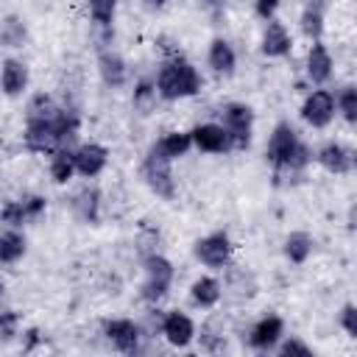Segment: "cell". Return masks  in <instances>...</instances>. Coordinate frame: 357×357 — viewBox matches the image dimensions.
Returning <instances> with one entry per match:
<instances>
[{
  "label": "cell",
  "mask_w": 357,
  "mask_h": 357,
  "mask_svg": "<svg viewBox=\"0 0 357 357\" xmlns=\"http://www.w3.org/2000/svg\"><path fill=\"white\" fill-rule=\"evenodd\" d=\"M173 284V265L162 254H148L145 257V282H142V298L156 304L159 298L167 296Z\"/></svg>",
  "instance_id": "3"
},
{
  "label": "cell",
  "mask_w": 357,
  "mask_h": 357,
  "mask_svg": "<svg viewBox=\"0 0 357 357\" xmlns=\"http://www.w3.org/2000/svg\"><path fill=\"white\" fill-rule=\"evenodd\" d=\"M0 296H3V284H0Z\"/></svg>",
  "instance_id": "41"
},
{
  "label": "cell",
  "mask_w": 357,
  "mask_h": 357,
  "mask_svg": "<svg viewBox=\"0 0 357 357\" xmlns=\"http://www.w3.org/2000/svg\"><path fill=\"white\" fill-rule=\"evenodd\" d=\"M310 254H312V237L307 231H290L284 240V257L293 265H301V262H307Z\"/></svg>",
  "instance_id": "22"
},
{
  "label": "cell",
  "mask_w": 357,
  "mask_h": 357,
  "mask_svg": "<svg viewBox=\"0 0 357 357\" xmlns=\"http://www.w3.org/2000/svg\"><path fill=\"white\" fill-rule=\"evenodd\" d=\"M142 178L145 184L165 201H173L176 195V181H173V173H170V159L153 145L145 159H142Z\"/></svg>",
  "instance_id": "2"
},
{
  "label": "cell",
  "mask_w": 357,
  "mask_h": 357,
  "mask_svg": "<svg viewBox=\"0 0 357 357\" xmlns=\"http://www.w3.org/2000/svg\"><path fill=\"white\" fill-rule=\"evenodd\" d=\"M195 257L209 268H223L231 259V240L226 231H212L195 243Z\"/></svg>",
  "instance_id": "6"
},
{
  "label": "cell",
  "mask_w": 357,
  "mask_h": 357,
  "mask_svg": "<svg viewBox=\"0 0 357 357\" xmlns=\"http://www.w3.org/2000/svg\"><path fill=\"white\" fill-rule=\"evenodd\" d=\"M162 335H165V340H167L170 346L184 349V346H190L192 337H195V324H192L184 312L173 310V312H167V315L162 318Z\"/></svg>",
  "instance_id": "12"
},
{
  "label": "cell",
  "mask_w": 357,
  "mask_h": 357,
  "mask_svg": "<svg viewBox=\"0 0 357 357\" xmlns=\"http://www.w3.org/2000/svg\"><path fill=\"white\" fill-rule=\"evenodd\" d=\"M251 126H254V112L245 103H229L223 109V128L231 139V148L243 151L251 142Z\"/></svg>",
  "instance_id": "4"
},
{
  "label": "cell",
  "mask_w": 357,
  "mask_h": 357,
  "mask_svg": "<svg viewBox=\"0 0 357 357\" xmlns=\"http://www.w3.org/2000/svg\"><path fill=\"white\" fill-rule=\"evenodd\" d=\"M318 162H321V167H326L329 173H349L351 170V165H354V156H351V151L349 148H343L340 142H326L321 151H318V156H315Z\"/></svg>",
  "instance_id": "16"
},
{
  "label": "cell",
  "mask_w": 357,
  "mask_h": 357,
  "mask_svg": "<svg viewBox=\"0 0 357 357\" xmlns=\"http://www.w3.org/2000/svg\"><path fill=\"white\" fill-rule=\"evenodd\" d=\"M36 340H39V332H36V329H28V343H25V349H33Z\"/></svg>",
  "instance_id": "38"
},
{
  "label": "cell",
  "mask_w": 357,
  "mask_h": 357,
  "mask_svg": "<svg viewBox=\"0 0 357 357\" xmlns=\"http://www.w3.org/2000/svg\"><path fill=\"white\" fill-rule=\"evenodd\" d=\"M153 106H156V84L139 81L137 89H134V109H137L139 114H148Z\"/></svg>",
  "instance_id": "29"
},
{
  "label": "cell",
  "mask_w": 357,
  "mask_h": 357,
  "mask_svg": "<svg viewBox=\"0 0 357 357\" xmlns=\"http://www.w3.org/2000/svg\"><path fill=\"white\" fill-rule=\"evenodd\" d=\"M17 326H20V315L14 310H3L0 312V340H11L17 335Z\"/></svg>",
  "instance_id": "33"
},
{
  "label": "cell",
  "mask_w": 357,
  "mask_h": 357,
  "mask_svg": "<svg viewBox=\"0 0 357 357\" xmlns=\"http://www.w3.org/2000/svg\"><path fill=\"white\" fill-rule=\"evenodd\" d=\"M301 31H304V36L307 39H312V42H318L321 39V33H324V14H321V6L315 3H310L304 11H301Z\"/></svg>",
  "instance_id": "28"
},
{
  "label": "cell",
  "mask_w": 357,
  "mask_h": 357,
  "mask_svg": "<svg viewBox=\"0 0 357 357\" xmlns=\"http://www.w3.org/2000/svg\"><path fill=\"white\" fill-rule=\"evenodd\" d=\"M98 209H100V192L98 187H84L73 198V212L81 223H98Z\"/></svg>",
  "instance_id": "19"
},
{
  "label": "cell",
  "mask_w": 357,
  "mask_h": 357,
  "mask_svg": "<svg viewBox=\"0 0 357 357\" xmlns=\"http://www.w3.org/2000/svg\"><path fill=\"white\" fill-rule=\"evenodd\" d=\"M25 254V237L17 229H6L0 231V262L11 265Z\"/></svg>",
  "instance_id": "24"
},
{
  "label": "cell",
  "mask_w": 357,
  "mask_h": 357,
  "mask_svg": "<svg viewBox=\"0 0 357 357\" xmlns=\"http://www.w3.org/2000/svg\"><path fill=\"white\" fill-rule=\"evenodd\" d=\"M298 137H296V128L290 126V123H279L276 128H273V134H271V139H268V148H265V156H268V162L273 165V167H282L290 156H293V151L298 148Z\"/></svg>",
  "instance_id": "8"
},
{
  "label": "cell",
  "mask_w": 357,
  "mask_h": 357,
  "mask_svg": "<svg viewBox=\"0 0 357 357\" xmlns=\"http://www.w3.org/2000/svg\"><path fill=\"white\" fill-rule=\"evenodd\" d=\"M190 298H192V304H198V307H204V310L215 307V304L220 301V282L212 279V276L195 279L192 287H190Z\"/></svg>",
  "instance_id": "21"
},
{
  "label": "cell",
  "mask_w": 357,
  "mask_h": 357,
  "mask_svg": "<svg viewBox=\"0 0 357 357\" xmlns=\"http://www.w3.org/2000/svg\"><path fill=\"white\" fill-rule=\"evenodd\" d=\"M103 335L123 354H134L137 346H139V326L134 321H128V318H112V321H106L103 324Z\"/></svg>",
  "instance_id": "9"
},
{
  "label": "cell",
  "mask_w": 357,
  "mask_h": 357,
  "mask_svg": "<svg viewBox=\"0 0 357 357\" xmlns=\"http://www.w3.org/2000/svg\"><path fill=\"white\" fill-rule=\"evenodd\" d=\"M114 8H117V0H89V14L98 25L109 28L112 20H114Z\"/></svg>",
  "instance_id": "30"
},
{
  "label": "cell",
  "mask_w": 357,
  "mask_h": 357,
  "mask_svg": "<svg viewBox=\"0 0 357 357\" xmlns=\"http://www.w3.org/2000/svg\"><path fill=\"white\" fill-rule=\"evenodd\" d=\"M282 332H284L282 318H279V315H265L262 321L254 324V329H251V335H248V343H251L254 349L268 351V349H273V346L279 343Z\"/></svg>",
  "instance_id": "13"
},
{
  "label": "cell",
  "mask_w": 357,
  "mask_h": 357,
  "mask_svg": "<svg viewBox=\"0 0 357 357\" xmlns=\"http://www.w3.org/2000/svg\"><path fill=\"white\" fill-rule=\"evenodd\" d=\"M301 117L304 123H310L312 128H324L332 123L335 117V95L326 89H315L307 95L304 106H301Z\"/></svg>",
  "instance_id": "7"
},
{
  "label": "cell",
  "mask_w": 357,
  "mask_h": 357,
  "mask_svg": "<svg viewBox=\"0 0 357 357\" xmlns=\"http://www.w3.org/2000/svg\"><path fill=\"white\" fill-rule=\"evenodd\" d=\"M25 86H28V67L20 59H6L0 70V89L8 98H17Z\"/></svg>",
  "instance_id": "15"
},
{
  "label": "cell",
  "mask_w": 357,
  "mask_h": 357,
  "mask_svg": "<svg viewBox=\"0 0 357 357\" xmlns=\"http://www.w3.org/2000/svg\"><path fill=\"white\" fill-rule=\"evenodd\" d=\"M340 326L346 329V335L357 337V310H354V304H346V307H343V312H340Z\"/></svg>",
  "instance_id": "35"
},
{
  "label": "cell",
  "mask_w": 357,
  "mask_h": 357,
  "mask_svg": "<svg viewBox=\"0 0 357 357\" xmlns=\"http://www.w3.org/2000/svg\"><path fill=\"white\" fill-rule=\"evenodd\" d=\"M156 148L173 162L176 156H184V153L192 148V139H190V134H184V131H167V134L156 142Z\"/></svg>",
  "instance_id": "25"
},
{
  "label": "cell",
  "mask_w": 357,
  "mask_h": 357,
  "mask_svg": "<svg viewBox=\"0 0 357 357\" xmlns=\"http://www.w3.org/2000/svg\"><path fill=\"white\" fill-rule=\"evenodd\" d=\"M254 8H257V14L262 20H271L276 14V8H279V0H254Z\"/></svg>",
  "instance_id": "37"
},
{
  "label": "cell",
  "mask_w": 357,
  "mask_h": 357,
  "mask_svg": "<svg viewBox=\"0 0 357 357\" xmlns=\"http://www.w3.org/2000/svg\"><path fill=\"white\" fill-rule=\"evenodd\" d=\"M335 106H340V112H343V117H346L349 123H357V89H354V86H346V89L337 95Z\"/></svg>",
  "instance_id": "31"
},
{
  "label": "cell",
  "mask_w": 357,
  "mask_h": 357,
  "mask_svg": "<svg viewBox=\"0 0 357 357\" xmlns=\"http://www.w3.org/2000/svg\"><path fill=\"white\" fill-rule=\"evenodd\" d=\"M98 70H100V78H103L106 86H123V84H126L128 70H126V61H123L114 50H100V56H98Z\"/></svg>",
  "instance_id": "18"
},
{
  "label": "cell",
  "mask_w": 357,
  "mask_h": 357,
  "mask_svg": "<svg viewBox=\"0 0 357 357\" xmlns=\"http://www.w3.org/2000/svg\"><path fill=\"white\" fill-rule=\"evenodd\" d=\"M73 156H75V173H81L86 178L100 176L106 162H109V151L103 145H98V142H86V145L75 148Z\"/></svg>",
  "instance_id": "11"
},
{
  "label": "cell",
  "mask_w": 357,
  "mask_h": 357,
  "mask_svg": "<svg viewBox=\"0 0 357 357\" xmlns=\"http://www.w3.org/2000/svg\"><path fill=\"white\" fill-rule=\"evenodd\" d=\"M56 103H53V98L50 95H45V92H36L31 100H28V109H25V120H50V117H56Z\"/></svg>",
  "instance_id": "27"
},
{
  "label": "cell",
  "mask_w": 357,
  "mask_h": 357,
  "mask_svg": "<svg viewBox=\"0 0 357 357\" xmlns=\"http://www.w3.org/2000/svg\"><path fill=\"white\" fill-rule=\"evenodd\" d=\"M25 36H28V31L20 17H6L0 22V45L3 47H20L25 42Z\"/></svg>",
  "instance_id": "26"
},
{
  "label": "cell",
  "mask_w": 357,
  "mask_h": 357,
  "mask_svg": "<svg viewBox=\"0 0 357 357\" xmlns=\"http://www.w3.org/2000/svg\"><path fill=\"white\" fill-rule=\"evenodd\" d=\"M290 47H293V39L287 28L282 22H268L262 31V53L271 59H279V56H287Z\"/></svg>",
  "instance_id": "14"
},
{
  "label": "cell",
  "mask_w": 357,
  "mask_h": 357,
  "mask_svg": "<svg viewBox=\"0 0 357 357\" xmlns=\"http://www.w3.org/2000/svg\"><path fill=\"white\" fill-rule=\"evenodd\" d=\"M190 139L198 151L204 153H223V151H231V139L226 134L223 126L218 123H204V126H195L190 131Z\"/></svg>",
  "instance_id": "10"
},
{
  "label": "cell",
  "mask_w": 357,
  "mask_h": 357,
  "mask_svg": "<svg viewBox=\"0 0 357 357\" xmlns=\"http://www.w3.org/2000/svg\"><path fill=\"white\" fill-rule=\"evenodd\" d=\"M206 3H209V6H218V3H223V0H206Z\"/></svg>",
  "instance_id": "40"
},
{
  "label": "cell",
  "mask_w": 357,
  "mask_h": 357,
  "mask_svg": "<svg viewBox=\"0 0 357 357\" xmlns=\"http://www.w3.org/2000/svg\"><path fill=\"white\" fill-rule=\"evenodd\" d=\"M279 351H282L284 357H287V354H304V357H310V354H312V351H310V346H307V343H301V340H296V337L284 340Z\"/></svg>",
  "instance_id": "36"
},
{
  "label": "cell",
  "mask_w": 357,
  "mask_h": 357,
  "mask_svg": "<svg viewBox=\"0 0 357 357\" xmlns=\"http://www.w3.org/2000/svg\"><path fill=\"white\" fill-rule=\"evenodd\" d=\"M234 64H237V56H234L231 45L226 39H212V45H209V67L218 75H231Z\"/></svg>",
  "instance_id": "20"
},
{
  "label": "cell",
  "mask_w": 357,
  "mask_h": 357,
  "mask_svg": "<svg viewBox=\"0 0 357 357\" xmlns=\"http://www.w3.org/2000/svg\"><path fill=\"white\" fill-rule=\"evenodd\" d=\"M75 173V156L70 148H59L53 151V159H50V178L56 184H67Z\"/></svg>",
  "instance_id": "23"
},
{
  "label": "cell",
  "mask_w": 357,
  "mask_h": 357,
  "mask_svg": "<svg viewBox=\"0 0 357 357\" xmlns=\"http://www.w3.org/2000/svg\"><path fill=\"white\" fill-rule=\"evenodd\" d=\"M22 209H25V218H28V220H36V218L45 212V198H42V195L22 198Z\"/></svg>",
  "instance_id": "34"
},
{
  "label": "cell",
  "mask_w": 357,
  "mask_h": 357,
  "mask_svg": "<svg viewBox=\"0 0 357 357\" xmlns=\"http://www.w3.org/2000/svg\"><path fill=\"white\" fill-rule=\"evenodd\" d=\"M165 3H167V0H145V6H148V8H162Z\"/></svg>",
  "instance_id": "39"
},
{
  "label": "cell",
  "mask_w": 357,
  "mask_h": 357,
  "mask_svg": "<svg viewBox=\"0 0 357 357\" xmlns=\"http://www.w3.org/2000/svg\"><path fill=\"white\" fill-rule=\"evenodd\" d=\"M307 75L312 84H326L332 78V56L321 42H315L307 53Z\"/></svg>",
  "instance_id": "17"
},
{
  "label": "cell",
  "mask_w": 357,
  "mask_h": 357,
  "mask_svg": "<svg viewBox=\"0 0 357 357\" xmlns=\"http://www.w3.org/2000/svg\"><path fill=\"white\" fill-rule=\"evenodd\" d=\"M0 220L8 223L11 229L14 226H22L28 218H25V209H22V201H8L3 209H0Z\"/></svg>",
  "instance_id": "32"
},
{
  "label": "cell",
  "mask_w": 357,
  "mask_h": 357,
  "mask_svg": "<svg viewBox=\"0 0 357 357\" xmlns=\"http://www.w3.org/2000/svg\"><path fill=\"white\" fill-rule=\"evenodd\" d=\"M201 89V75L195 73V67L190 61H184L181 56H176L173 61L162 64L159 75H156V95L165 100H178V98H190Z\"/></svg>",
  "instance_id": "1"
},
{
  "label": "cell",
  "mask_w": 357,
  "mask_h": 357,
  "mask_svg": "<svg viewBox=\"0 0 357 357\" xmlns=\"http://www.w3.org/2000/svg\"><path fill=\"white\" fill-rule=\"evenodd\" d=\"M25 148L33 153H53L59 151V131L53 117L50 120H25Z\"/></svg>",
  "instance_id": "5"
}]
</instances>
